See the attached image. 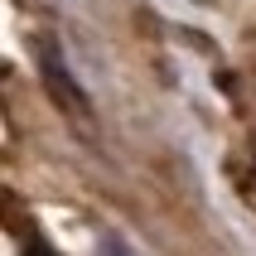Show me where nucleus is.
<instances>
[{"mask_svg": "<svg viewBox=\"0 0 256 256\" xmlns=\"http://www.w3.org/2000/svg\"><path fill=\"white\" fill-rule=\"evenodd\" d=\"M24 256H54V252L44 246V237H29V242H24Z\"/></svg>", "mask_w": 256, "mask_h": 256, "instance_id": "f257e3e1", "label": "nucleus"}]
</instances>
